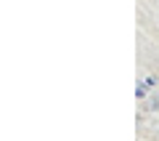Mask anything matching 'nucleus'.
Listing matches in <instances>:
<instances>
[{
  "instance_id": "1",
  "label": "nucleus",
  "mask_w": 159,
  "mask_h": 141,
  "mask_svg": "<svg viewBox=\"0 0 159 141\" xmlns=\"http://www.w3.org/2000/svg\"><path fill=\"white\" fill-rule=\"evenodd\" d=\"M146 93H148V85H146V83H138V85H135V99H138V101H143Z\"/></svg>"
},
{
  "instance_id": "2",
  "label": "nucleus",
  "mask_w": 159,
  "mask_h": 141,
  "mask_svg": "<svg viewBox=\"0 0 159 141\" xmlns=\"http://www.w3.org/2000/svg\"><path fill=\"white\" fill-rule=\"evenodd\" d=\"M143 83H146V85H148V88H157V77H151V75H148V77H146V80H143Z\"/></svg>"
}]
</instances>
